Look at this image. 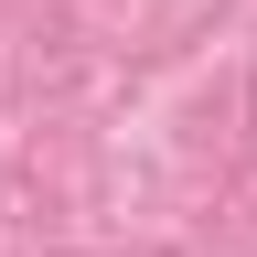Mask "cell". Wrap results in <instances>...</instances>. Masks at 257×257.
<instances>
[{
	"label": "cell",
	"mask_w": 257,
	"mask_h": 257,
	"mask_svg": "<svg viewBox=\"0 0 257 257\" xmlns=\"http://www.w3.org/2000/svg\"><path fill=\"white\" fill-rule=\"evenodd\" d=\"M246 118H257V86H246Z\"/></svg>",
	"instance_id": "obj_1"
}]
</instances>
